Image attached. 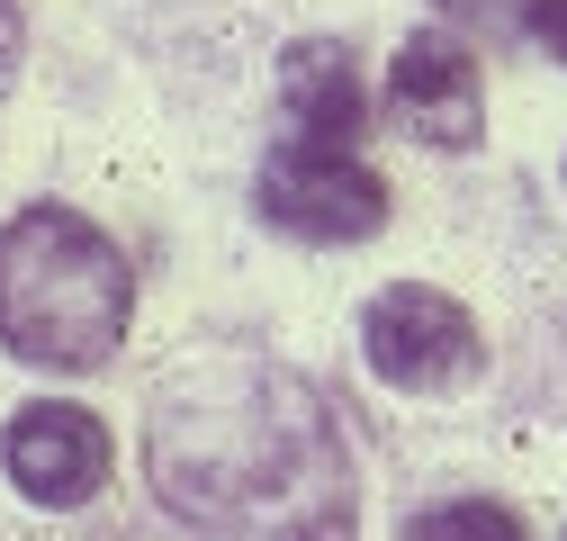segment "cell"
<instances>
[{
    "instance_id": "10",
    "label": "cell",
    "mask_w": 567,
    "mask_h": 541,
    "mask_svg": "<svg viewBox=\"0 0 567 541\" xmlns=\"http://www.w3.org/2000/svg\"><path fill=\"white\" fill-rule=\"evenodd\" d=\"M523 37H532V45H549V54L567 63V0H532V19H523Z\"/></svg>"
},
{
    "instance_id": "8",
    "label": "cell",
    "mask_w": 567,
    "mask_h": 541,
    "mask_svg": "<svg viewBox=\"0 0 567 541\" xmlns=\"http://www.w3.org/2000/svg\"><path fill=\"white\" fill-rule=\"evenodd\" d=\"M405 541H532L514 506H486V497H451V506H423L405 523Z\"/></svg>"
},
{
    "instance_id": "2",
    "label": "cell",
    "mask_w": 567,
    "mask_h": 541,
    "mask_svg": "<svg viewBox=\"0 0 567 541\" xmlns=\"http://www.w3.org/2000/svg\"><path fill=\"white\" fill-rule=\"evenodd\" d=\"M135 325V270L82 208H19L0 226V344L37 370H100Z\"/></svg>"
},
{
    "instance_id": "4",
    "label": "cell",
    "mask_w": 567,
    "mask_h": 541,
    "mask_svg": "<svg viewBox=\"0 0 567 541\" xmlns=\"http://www.w3.org/2000/svg\"><path fill=\"white\" fill-rule=\"evenodd\" d=\"M361 361L405 388V397H442V388H468L486 344H477V316L423 280H396L361 307Z\"/></svg>"
},
{
    "instance_id": "5",
    "label": "cell",
    "mask_w": 567,
    "mask_h": 541,
    "mask_svg": "<svg viewBox=\"0 0 567 541\" xmlns=\"http://www.w3.org/2000/svg\"><path fill=\"white\" fill-rule=\"evenodd\" d=\"M109 460H117L109 425L91 416V406H73V397H28L19 416H10V433H0V469H10V488L28 506H54V514L91 506L109 488Z\"/></svg>"
},
{
    "instance_id": "1",
    "label": "cell",
    "mask_w": 567,
    "mask_h": 541,
    "mask_svg": "<svg viewBox=\"0 0 567 541\" xmlns=\"http://www.w3.org/2000/svg\"><path fill=\"white\" fill-rule=\"evenodd\" d=\"M145 469L217 541H351L361 488L333 406L261 353H207L154 388Z\"/></svg>"
},
{
    "instance_id": "7",
    "label": "cell",
    "mask_w": 567,
    "mask_h": 541,
    "mask_svg": "<svg viewBox=\"0 0 567 541\" xmlns=\"http://www.w3.org/2000/svg\"><path fill=\"white\" fill-rule=\"evenodd\" d=\"M279 109H289V126L307 135V145H361V126H370V91L361 73H351V45L333 37H298L289 63H279Z\"/></svg>"
},
{
    "instance_id": "9",
    "label": "cell",
    "mask_w": 567,
    "mask_h": 541,
    "mask_svg": "<svg viewBox=\"0 0 567 541\" xmlns=\"http://www.w3.org/2000/svg\"><path fill=\"white\" fill-rule=\"evenodd\" d=\"M442 19H460V28H523L532 19V0H433Z\"/></svg>"
},
{
    "instance_id": "11",
    "label": "cell",
    "mask_w": 567,
    "mask_h": 541,
    "mask_svg": "<svg viewBox=\"0 0 567 541\" xmlns=\"http://www.w3.org/2000/svg\"><path fill=\"white\" fill-rule=\"evenodd\" d=\"M19 54H28V28H19L10 0H0V100H10V82H19Z\"/></svg>"
},
{
    "instance_id": "3",
    "label": "cell",
    "mask_w": 567,
    "mask_h": 541,
    "mask_svg": "<svg viewBox=\"0 0 567 541\" xmlns=\"http://www.w3.org/2000/svg\"><path fill=\"white\" fill-rule=\"evenodd\" d=\"M252 208L279 235H298V244H361V235L388 226V181L361 154H342V145H307V135H289V145L261 163Z\"/></svg>"
},
{
    "instance_id": "6",
    "label": "cell",
    "mask_w": 567,
    "mask_h": 541,
    "mask_svg": "<svg viewBox=\"0 0 567 541\" xmlns=\"http://www.w3.org/2000/svg\"><path fill=\"white\" fill-rule=\"evenodd\" d=\"M477 118H486V100H477L468 37L414 28L388 63V126L414 135V145H433V154H460V145H477Z\"/></svg>"
}]
</instances>
